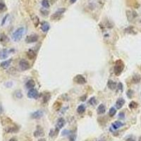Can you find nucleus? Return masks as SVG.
Returning a JSON list of instances; mask_svg holds the SVG:
<instances>
[{
    "label": "nucleus",
    "instance_id": "2",
    "mask_svg": "<svg viewBox=\"0 0 141 141\" xmlns=\"http://www.w3.org/2000/svg\"><path fill=\"white\" fill-rule=\"evenodd\" d=\"M124 69V63L120 59L117 60L115 62V65L114 67V74L117 76H120L121 74V73L123 72Z\"/></svg>",
    "mask_w": 141,
    "mask_h": 141
},
{
    "label": "nucleus",
    "instance_id": "13",
    "mask_svg": "<svg viewBox=\"0 0 141 141\" xmlns=\"http://www.w3.org/2000/svg\"><path fill=\"white\" fill-rule=\"evenodd\" d=\"M126 13H127L126 14L127 18H128L129 21H131L133 19H134L138 16L137 13L134 11H126Z\"/></svg>",
    "mask_w": 141,
    "mask_h": 141
},
{
    "label": "nucleus",
    "instance_id": "45",
    "mask_svg": "<svg viewBox=\"0 0 141 141\" xmlns=\"http://www.w3.org/2000/svg\"><path fill=\"white\" fill-rule=\"evenodd\" d=\"M97 141H104L102 139H99V140H97Z\"/></svg>",
    "mask_w": 141,
    "mask_h": 141
},
{
    "label": "nucleus",
    "instance_id": "42",
    "mask_svg": "<svg viewBox=\"0 0 141 141\" xmlns=\"http://www.w3.org/2000/svg\"><path fill=\"white\" fill-rule=\"evenodd\" d=\"M76 1V0H70V2H71V4H74Z\"/></svg>",
    "mask_w": 141,
    "mask_h": 141
},
{
    "label": "nucleus",
    "instance_id": "38",
    "mask_svg": "<svg viewBox=\"0 0 141 141\" xmlns=\"http://www.w3.org/2000/svg\"><path fill=\"white\" fill-rule=\"evenodd\" d=\"M118 117L120 118H125V114H124V112H120L119 114H118Z\"/></svg>",
    "mask_w": 141,
    "mask_h": 141
},
{
    "label": "nucleus",
    "instance_id": "4",
    "mask_svg": "<svg viewBox=\"0 0 141 141\" xmlns=\"http://www.w3.org/2000/svg\"><path fill=\"white\" fill-rule=\"evenodd\" d=\"M27 96L30 99H38L39 97V94L38 90L33 88V89L29 90Z\"/></svg>",
    "mask_w": 141,
    "mask_h": 141
},
{
    "label": "nucleus",
    "instance_id": "26",
    "mask_svg": "<svg viewBox=\"0 0 141 141\" xmlns=\"http://www.w3.org/2000/svg\"><path fill=\"white\" fill-rule=\"evenodd\" d=\"M50 98H51V95H50L49 92L45 94L44 96H43V99H42V100H43V102L47 103L49 100H50Z\"/></svg>",
    "mask_w": 141,
    "mask_h": 141
},
{
    "label": "nucleus",
    "instance_id": "27",
    "mask_svg": "<svg viewBox=\"0 0 141 141\" xmlns=\"http://www.w3.org/2000/svg\"><path fill=\"white\" fill-rule=\"evenodd\" d=\"M124 31H125L126 33H130V34H136V32H135L134 28H133V27H132V26L128 27L127 28H126V29L124 30Z\"/></svg>",
    "mask_w": 141,
    "mask_h": 141
},
{
    "label": "nucleus",
    "instance_id": "23",
    "mask_svg": "<svg viewBox=\"0 0 141 141\" xmlns=\"http://www.w3.org/2000/svg\"><path fill=\"white\" fill-rule=\"evenodd\" d=\"M27 56L30 59H34L36 54H35V52L33 51V50H29L28 52H27Z\"/></svg>",
    "mask_w": 141,
    "mask_h": 141
},
{
    "label": "nucleus",
    "instance_id": "30",
    "mask_svg": "<svg viewBox=\"0 0 141 141\" xmlns=\"http://www.w3.org/2000/svg\"><path fill=\"white\" fill-rule=\"evenodd\" d=\"M40 12L44 16H47L50 13V11L48 10H47V9H45V8H42L40 9Z\"/></svg>",
    "mask_w": 141,
    "mask_h": 141
},
{
    "label": "nucleus",
    "instance_id": "32",
    "mask_svg": "<svg viewBox=\"0 0 141 141\" xmlns=\"http://www.w3.org/2000/svg\"><path fill=\"white\" fill-rule=\"evenodd\" d=\"M133 95H134V92H133V90H131V89H129L127 91V92H126V95H127V97L129 99H131L133 97Z\"/></svg>",
    "mask_w": 141,
    "mask_h": 141
},
{
    "label": "nucleus",
    "instance_id": "8",
    "mask_svg": "<svg viewBox=\"0 0 141 141\" xmlns=\"http://www.w3.org/2000/svg\"><path fill=\"white\" fill-rule=\"evenodd\" d=\"M73 81L78 84H80V85H83V84L86 83V79L83 76L80 75V74H78L74 77Z\"/></svg>",
    "mask_w": 141,
    "mask_h": 141
},
{
    "label": "nucleus",
    "instance_id": "29",
    "mask_svg": "<svg viewBox=\"0 0 141 141\" xmlns=\"http://www.w3.org/2000/svg\"><path fill=\"white\" fill-rule=\"evenodd\" d=\"M116 109L114 107H111L109 109V116H111V117L114 116L116 114Z\"/></svg>",
    "mask_w": 141,
    "mask_h": 141
},
{
    "label": "nucleus",
    "instance_id": "10",
    "mask_svg": "<svg viewBox=\"0 0 141 141\" xmlns=\"http://www.w3.org/2000/svg\"><path fill=\"white\" fill-rule=\"evenodd\" d=\"M65 124H66V121H65V119L64 118H59L57 120V122H56V128L57 130L62 129L64 126Z\"/></svg>",
    "mask_w": 141,
    "mask_h": 141
},
{
    "label": "nucleus",
    "instance_id": "36",
    "mask_svg": "<svg viewBox=\"0 0 141 141\" xmlns=\"http://www.w3.org/2000/svg\"><path fill=\"white\" fill-rule=\"evenodd\" d=\"M117 88H118V89L120 90V92H123V90H124V88H123V84L121 83H118V85H117Z\"/></svg>",
    "mask_w": 141,
    "mask_h": 141
},
{
    "label": "nucleus",
    "instance_id": "48",
    "mask_svg": "<svg viewBox=\"0 0 141 141\" xmlns=\"http://www.w3.org/2000/svg\"></svg>",
    "mask_w": 141,
    "mask_h": 141
},
{
    "label": "nucleus",
    "instance_id": "31",
    "mask_svg": "<svg viewBox=\"0 0 141 141\" xmlns=\"http://www.w3.org/2000/svg\"><path fill=\"white\" fill-rule=\"evenodd\" d=\"M15 96L18 99H21L23 97V94L21 90H16L15 92Z\"/></svg>",
    "mask_w": 141,
    "mask_h": 141
},
{
    "label": "nucleus",
    "instance_id": "5",
    "mask_svg": "<svg viewBox=\"0 0 141 141\" xmlns=\"http://www.w3.org/2000/svg\"><path fill=\"white\" fill-rule=\"evenodd\" d=\"M19 67L21 71H27L30 68V66L27 60L23 59L19 62Z\"/></svg>",
    "mask_w": 141,
    "mask_h": 141
},
{
    "label": "nucleus",
    "instance_id": "12",
    "mask_svg": "<svg viewBox=\"0 0 141 141\" xmlns=\"http://www.w3.org/2000/svg\"><path fill=\"white\" fill-rule=\"evenodd\" d=\"M50 29V24H49L48 22L43 21V22L41 23V30H42L44 33L48 32Z\"/></svg>",
    "mask_w": 141,
    "mask_h": 141
},
{
    "label": "nucleus",
    "instance_id": "11",
    "mask_svg": "<svg viewBox=\"0 0 141 141\" xmlns=\"http://www.w3.org/2000/svg\"><path fill=\"white\" fill-rule=\"evenodd\" d=\"M124 104H125V100L124 98H121V97L118 98L116 102V108L117 109H120L124 107Z\"/></svg>",
    "mask_w": 141,
    "mask_h": 141
},
{
    "label": "nucleus",
    "instance_id": "14",
    "mask_svg": "<svg viewBox=\"0 0 141 141\" xmlns=\"http://www.w3.org/2000/svg\"><path fill=\"white\" fill-rule=\"evenodd\" d=\"M11 62H12V59H8V60H6V61H4V62H2L0 64V66H1L2 68H4V69H7V68L10 66Z\"/></svg>",
    "mask_w": 141,
    "mask_h": 141
},
{
    "label": "nucleus",
    "instance_id": "43",
    "mask_svg": "<svg viewBox=\"0 0 141 141\" xmlns=\"http://www.w3.org/2000/svg\"><path fill=\"white\" fill-rule=\"evenodd\" d=\"M2 112H3V109H2V107H1V106L0 105V114L2 113Z\"/></svg>",
    "mask_w": 141,
    "mask_h": 141
},
{
    "label": "nucleus",
    "instance_id": "22",
    "mask_svg": "<svg viewBox=\"0 0 141 141\" xmlns=\"http://www.w3.org/2000/svg\"><path fill=\"white\" fill-rule=\"evenodd\" d=\"M141 80V76L139 74H135L132 77V82L133 83H139Z\"/></svg>",
    "mask_w": 141,
    "mask_h": 141
},
{
    "label": "nucleus",
    "instance_id": "39",
    "mask_svg": "<svg viewBox=\"0 0 141 141\" xmlns=\"http://www.w3.org/2000/svg\"><path fill=\"white\" fill-rule=\"evenodd\" d=\"M70 141H76V135H70V138H69Z\"/></svg>",
    "mask_w": 141,
    "mask_h": 141
},
{
    "label": "nucleus",
    "instance_id": "25",
    "mask_svg": "<svg viewBox=\"0 0 141 141\" xmlns=\"http://www.w3.org/2000/svg\"><path fill=\"white\" fill-rule=\"evenodd\" d=\"M128 107L130 109H135L138 107V104L135 101H131L129 103Z\"/></svg>",
    "mask_w": 141,
    "mask_h": 141
},
{
    "label": "nucleus",
    "instance_id": "41",
    "mask_svg": "<svg viewBox=\"0 0 141 141\" xmlns=\"http://www.w3.org/2000/svg\"><path fill=\"white\" fill-rule=\"evenodd\" d=\"M86 97H87V95H85L84 96H83V97H80V100H81V101H85V99H86Z\"/></svg>",
    "mask_w": 141,
    "mask_h": 141
},
{
    "label": "nucleus",
    "instance_id": "40",
    "mask_svg": "<svg viewBox=\"0 0 141 141\" xmlns=\"http://www.w3.org/2000/svg\"><path fill=\"white\" fill-rule=\"evenodd\" d=\"M69 133H70V131H69V130H64V131H63L62 135H69Z\"/></svg>",
    "mask_w": 141,
    "mask_h": 141
},
{
    "label": "nucleus",
    "instance_id": "19",
    "mask_svg": "<svg viewBox=\"0 0 141 141\" xmlns=\"http://www.w3.org/2000/svg\"><path fill=\"white\" fill-rule=\"evenodd\" d=\"M9 42V38L4 33H1L0 35V42L2 44H5Z\"/></svg>",
    "mask_w": 141,
    "mask_h": 141
},
{
    "label": "nucleus",
    "instance_id": "9",
    "mask_svg": "<svg viewBox=\"0 0 141 141\" xmlns=\"http://www.w3.org/2000/svg\"><path fill=\"white\" fill-rule=\"evenodd\" d=\"M43 115H44V112L42 110H37L31 114V118L33 119H39L42 118Z\"/></svg>",
    "mask_w": 141,
    "mask_h": 141
},
{
    "label": "nucleus",
    "instance_id": "33",
    "mask_svg": "<svg viewBox=\"0 0 141 141\" xmlns=\"http://www.w3.org/2000/svg\"><path fill=\"white\" fill-rule=\"evenodd\" d=\"M89 104H91V105H95L96 104V102H97V100H96V98L95 97H91L90 100H89Z\"/></svg>",
    "mask_w": 141,
    "mask_h": 141
},
{
    "label": "nucleus",
    "instance_id": "24",
    "mask_svg": "<svg viewBox=\"0 0 141 141\" xmlns=\"http://www.w3.org/2000/svg\"><path fill=\"white\" fill-rule=\"evenodd\" d=\"M85 112V106L84 104H80L77 108V112L79 114H82Z\"/></svg>",
    "mask_w": 141,
    "mask_h": 141
},
{
    "label": "nucleus",
    "instance_id": "34",
    "mask_svg": "<svg viewBox=\"0 0 141 141\" xmlns=\"http://www.w3.org/2000/svg\"><path fill=\"white\" fill-rule=\"evenodd\" d=\"M6 9V5L3 1H0V11H4Z\"/></svg>",
    "mask_w": 141,
    "mask_h": 141
},
{
    "label": "nucleus",
    "instance_id": "47",
    "mask_svg": "<svg viewBox=\"0 0 141 141\" xmlns=\"http://www.w3.org/2000/svg\"><path fill=\"white\" fill-rule=\"evenodd\" d=\"M10 141H15V140H14V139H13H13H11V140H10Z\"/></svg>",
    "mask_w": 141,
    "mask_h": 141
},
{
    "label": "nucleus",
    "instance_id": "28",
    "mask_svg": "<svg viewBox=\"0 0 141 141\" xmlns=\"http://www.w3.org/2000/svg\"><path fill=\"white\" fill-rule=\"evenodd\" d=\"M42 6H43L44 8H45V9H49L50 6L49 0H42Z\"/></svg>",
    "mask_w": 141,
    "mask_h": 141
},
{
    "label": "nucleus",
    "instance_id": "44",
    "mask_svg": "<svg viewBox=\"0 0 141 141\" xmlns=\"http://www.w3.org/2000/svg\"><path fill=\"white\" fill-rule=\"evenodd\" d=\"M39 141H46L45 139H42V138H41L40 140H39Z\"/></svg>",
    "mask_w": 141,
    "mask_h": 141
},
{
    "label": "nucleus",
    "instance_id": "35",
    "mask_svg": "<svg viewBox=\"0 0 141 141\" xmlns=\"http://www.w3.org/2000/svg\"><path fill=\"white\" fill-rule=\"evenodd\" d=\"M57 130H57L56 128V130H54V129H51V130H50V136L51 138L54 137V135L56 134V132Z\"/></svg>",
    "mask_w": 141,
    "mask_h": 141
},
{
    "label": "nucleus",
    "instance_id": "7",
    "mask_svg": "<svg viewBox=\"0 0 141 141\" xmlns=\"http://www.w3.org/2000/svg\"><path fill=\"white\" fill-rule=\"evenodd\" d=\"M13 50H8V49H3L0 51V59H6L9 54H11V52H12Z\"/></svg>",
    "mask_w": 141,
    "mask_h": 141
},
{
    "label": "nucleus",
    "instance_id": "1",
    "mask_svg": "<svg viewBox=\"0 0 141 141\" xmlns=\"http://www.w3.org/2000/svg\"><path fill=\"white\" fill-rule=\"evenodd\" d=\"M24 34H25V28L23 27L18 28L12 34V39L14 42H18L22 39Z\"/></svg>",
    "mask_w": 141,
    "mask_h": 141
},
{
    "label": "nucleus",
    "instance_id": "3",
    "mask_svg": "<svg viewBox=\"0 0 141 141\" xmlns=\"http://www.w3.org/2000/svg\"><path fill=\"white\" fill-rule=\"evenodd\" d=\"M66 11V9L65 8H60L56 12L54 13H53L51 16V20H57L59 19L60 17L62 16V14Z\"/></svg>",
    "mask_w": 141,
    "mask_h": 141
},
{
    "label": "nucleus",
    "instance_id": "37",
    "mask_svg": "<svg viewBox=\"0 0 141 141\" xmlns=\"http://www.w3.org/2000/svg\"><path fill=\"white\" fill-rule=\"evenodd\" d=\"M8 16H9V15H6V16H5L4 17V18H3V20H2V22H1V26H4V25L5 24V22L6 21Z\"/></svg>",
    "mask_w": 141,
    "mask_h": 141
},
{
    "label": "nucleus",
    "instance_id": "16",
    "mask_svg": "<svg viewBox=\"0 0 141 141\" xmlns=\"http://www.w3.org/2000/svg\"><path fill=\"white\" fill-rule=\"evenodd\" d=\"M35 86V80H33V79L29 80L26 83V88H28V89H29V90L34 88Z\"/></svg>",
    "mask_w": 141,
    "mask_h": 141
},
{
    "label": "nucleus",
    "instance_id": "17",
    "mask_svg": "<svg viewBox=\"0 0 141 141\" xmlns=\"http://www.w3.org/2000/svg\"><path fill=\"white\" fill-rule=\"evenodd\" d=\"M106 112V107L103 104H100L97 109V113L98 114H104Z\"/></svg>",
    "mask_w": 141,
    "mask_h": 141
},
{
    "label": "nucleus",
    "instance_id": "21",
    "mask_svg": "<svg viewBox=\"0 0 141 141\" xmlns=\"http://www.w3.org/2000/svg\"><path fill=\"white\" fill-rule=\"evenodd\" d=\"M31 18H32V21L34 23V26L35 27H38V25L39 24V19L38 17V16L36 15H32L31 16Z\"/></svg>",
    "mask_w": 141,
    "mask_h": 141
},
{
    "label": "nucleus",
    "instance_id": "18",
    "mask_svg": "<svg viewBox=\"0 0 141 141\" xmlns=\"http://www.w3.org/2000/svg\"><path fill=\"white\" fill-rule=\"evenodd\" d=\"M124 125V123H122L121 121H115V122L112 123V127L113 129L116 130V129H118V128L122 127Z\"/></svg>",
    "mask_w": 141,
    "mask_h": 141
},
{
    "label": "nucleus",
    "instance_id": "20",
    "mask_svg": "<svg viewBox=\"0 0 141 141\" xmlns=\"http://www.w3.org/2000/svg\"><path fill=\"white\" fill-rule=\"evenodd\" d=\"M44 135V131L42 128H38V129L34 132V136L36 138H39Z\"/></svg>",
    "mask_w": 141,
    "mask_h": 141
},
{
    "label": "nucleus",
    "instance_id": "6",
    "mask_svg": "<svg viewBox=\"0 0 141 141\" xmlns=\"http://www.w3.org/2000/svg\"><path fill=\"white\" fill-rule=\"evenodd\" d=\"M38 39L39 36L38 35L33 34V35L27 36L26 38L25 41H26V43H34V42H36Z\"/></svg>",
    "mask_w": 141,
    "mask_h": 141
},
{
    "label": "nucleus",
    "instance_id": "46",
    "mask_svg": "<svg viewBox=\"0 0 141 141\" xmlns=\"http://www.w3.org/2000/svg\"><path fill=\"white\" fill-rule=\"evenodd\" d=\"M138 141H141V136L139 138V139H138Z\"/></svg>",
    "mask_w": 141,
    "mask_h": 141
},
{
    "label": "nucleus",
    "instance_id": "15",
    "mask_svg": "<svg viewBox=\"0 0 141 141\" xmlns=\"http://www.w3.org/2000/svg\"><path fill=\"white\" fill-rule=\"evenodd\" d=\"M117 83L115 81L112 80H109L107 82V86L109 88V89L112 90H114L117 88Z\"/></svg>",
    "mask_w": 141,
    "mask_h": 141
}]
</instances>
